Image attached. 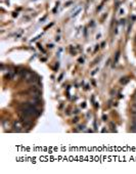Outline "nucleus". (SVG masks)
<instances>
[{
    "label": "nucleus",
    "mask_w": 136,
    "mask_h": 174,
    "mask_svg": "<svg viewBox=\"0 0 136 174\" xmlns=\"http://www.w3.org/2000/svg\"><path fill=\"white\" fill-rule=\"evenodd\" d=\"M132 129H133L135 132H136V121L134 122V124H133V126H132Z\"/></svg>",
    "instance_id": "f03ea898"
},
{
    "label": "nucleus",
    "mask_w": 136,
    "mask_h": 174,
    "mask_svg": "<svg viewBox=\"0 0 136 174\" xmlns=\"http://www.w3.org/2000/svg\"><path fill=\"white\" fill-rule=\"evenodd\" d=\"M80 10H81V9H80V8H79V9H78V10H77V11H76V12H75V14H73V18H75V17H76V15H77V14H79V12H80Z\"/></svg>",
    "instance_id": "f257e3e1"
}]
</instances>
